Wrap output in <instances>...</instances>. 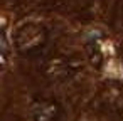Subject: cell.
<instances>
[{
	"mask_svg": "<svg viewBox=\"0 0 123 121\" xmlns=\"http://www.w3.org/2000/svg\"><path fill=\"white\" fill-rule=\"evenodd\" d=\"M57 106L51 101H41L34 106V114L37 121H54Z\"/></svg>",
	"mask_w": 123,
	"mask_h": 121,
	"instance_id": "cell-1",
	"label": "cell"
}]
</instances>
